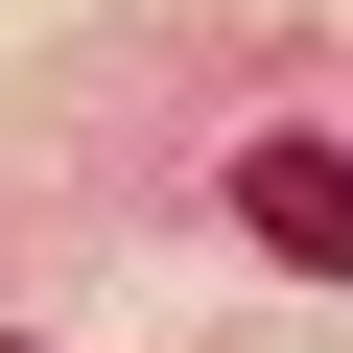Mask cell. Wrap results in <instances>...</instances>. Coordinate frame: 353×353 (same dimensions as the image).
Returning <instances> with one entry per match:
<instances>
[{"label":"cell","instance_id":"cell-1","mask_svg":"<svg viewBox=\"0 0 353 353\" xmlns=\"http://www.w3.org/2000/svg\"><path fill=\"white\" fill-rule=\"evenodd\" d=\"M236 236H259L283 283H353V141H306V118L236 141Z\"/></svg>","mask_w":353,"mask_h":353}]
</instances>
